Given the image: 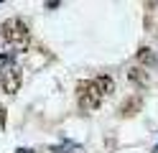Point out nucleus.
I'll use <instances>...</instances> for the list:
<instances>
[{
	"mask_svg": "<svg viewBox=\"0 0 158 153\" xmlns=\"http://www.w3.org/2000/svg\"><path fill=\"white\" fill-rule=\"evenodd\" d=\"M18 153H33L31 148H18Z\"/></svg>",
	"mask_w": 158,
	"mask_h": 153,
	"instance_id": "nucleus-8",
	"label": "nucleus"
},
{
	"mask_svg": "<svg viewBox=\"0 0 158 153\" xmlns=\"http://www.w3.org/2000/svg\"><path fill=\"white\" fill-rule=\"evenodd\" d=\"M0 84H3V92L15 95V92L21 89V84H23V71L18 66H5L0 71Z\"/></svg>",
	"mask_w": 158,
	"mask_h": 153,
	"instance_id": "nucleus-3",
	"label": "nucleus"
},
{
	"mask_svg": "<svg viewBox=\"0 0 158 153\" xmlns=\"http://www.w3.org/2000/svg\"><path fill=\"white\" fill-rule=\"evenodd\" d=\"M0 33H3L5 44L15 51H26L28 44H31V31H28V26L21 18H8L3 23V28H0Z\"/></svg>",
	"mask_w": 158,
	"mask_h": 153,
	"instance_id": "nucleus-1",
	"label": "nucleus"
},
{
	"mask_svg": "<svg viewBox=\"0 0 158 153\" xmlns=\"http://www.w3.org/2000/svg\"><path fill=\"white\" fill-rule=\"evenodd\" d=\"M140 107H143V97L140 95H133V97H127L123 105H120V115L123 117H133V115L140 112Z\"/></svg>",
	"mask_w": 158,
	"mask_h": 153,
	"instance_id": "nucleus-4",
	"label": "nucleus"
},
{
	"mask_svg": "<svg viewBox=\"0 0 158 153\" xmlns=\"http://www.w3.org/2000/svg\"><path fill=\"white\" fill-rule=\"evenodd\" d=\"M138 61L145 66H153L156 64V54H153V49H148V46H140L138 49Z\"/></svg>",
	"mask_w": 158,
	"mask_h": 153,
	"instance_id": "nucleus-7",
	"label": "nucleus"
},
{
	"mask_svg": "<svg viewBox=\"0 0 158 153\" xmlns=\"http://www.w3.org/2000/svg\"><path fill=\"white\" fill-rule=\"evenodd\" d=\"M92 82H94V87L100 89V95H102V97H105V95H112V92H115V79H112V77H107V74L94 77Z\"/></svg>",
	"mask_w": 158,
	"mask_h": 153,
	"instance_id": "nucleus-5",
	"label": "nucleus"
},
{
	"mask_svg": "<svg viewBox=\"0 0 158 153\" xmlns=\"http://www.w3.org/2000/svg\"><path fill=\"white\" fill-rule=\"evenodd\" d=\"M127 79H130L133 84H138V87H148V82H151L148 71H143L140 66H133L130 71H127Z\"/></svg>",
	"mask_w": 158,
	"mask_h": 153,
	"instance_id": "nucleus-6",
	"label": "nucleus"
},
{
	"mask_svg": "<svg viewBox=\"0 0 158 153\" xmlns=\"http://www.w3.org/2000/svg\"><path fill=\"white\" fill-rule=\"evenodd\" d=\"M77 97H79V107L82 110H97L100 102H102V95H100V89L94 87L92 79H84V82L77 84Z\"/></svg>",
	"mask_w": 158,
	"mask_h": 153,
	"instance_id": "nucleus-2",
	"label": "nucleus"
}]
</instances>
